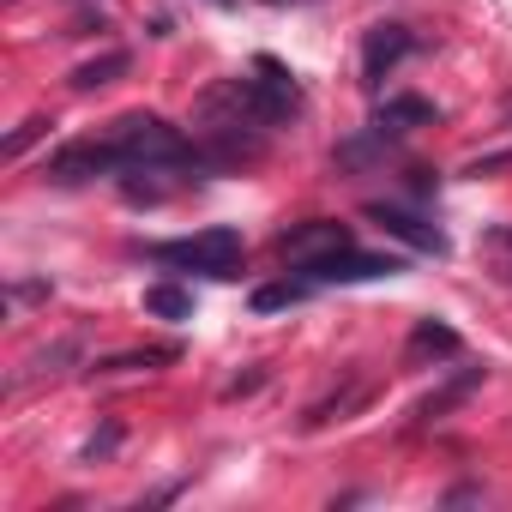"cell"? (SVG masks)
I'll use <instances>...</instances> for the list:
<instances>
[{
	"mask_svg": "<svg viewBox=\"0 0 512 512\" xmlns=\"http://www.w3.org/2000/svg\"><path fill=\"white\" fill-rule=\"evenodd\" d=\"M151 260H163V266H175V272L235 278V266H241V229H229V223H211V229H199V235H181V241H163V247H151Z\"/></svg>",
	"mask_w": 512,
	"mask_h": 512,
	"instance_id": "6da1fadb",
	"label": "cell"
},
{
	"mask_svg": "<svg viewBox=\"0 0 512 512\" xmlns=\"http://www.w3.org/2000/svg\"><path fill=\"white\" fill-rule=\"evenodd\" d=\"M97 175H121V151H115L109 133L67 139L61 151L43 157V181H55V187H79V181H97Z\"/></svg>",
	"mask_w": 512,
	"mask_h": 512,
	"instance_id": "7a4b0ae2",
	"label": "cell"
},
{
	"mask_svg": "<svg viewBox=\"0 0 512 512\" xmlns=\"http://www.w3.org/2000/svg\"><path fill=\"white\" fill-rule=\"evenodd\" d=\"M398 272H404V253H362V247L350 241V247L326 253V260L302 266L296 278H308V284L320 290V284H374V278H398Z\"/></svg>",
	"mask_w": 512,
	"mask_h": 512,
	"instance_id": "3957f363",
	"label": "cell"
},
{
	"mask_svg": "<svg viewBox=\"0 0 512 512\" xmlns=\"http://www.w3.org/2000/svg\"><path fill=\"white\" fill-rule=\"evenodd\" d=\"M247 97H253V109H260L272 127L302 115V85H296V73H290L284 61H272V55L253 61V73H247Z\"/></svg>",
	"mask_w": 512,
	"mask_h": 512,
	"instance_id": "277c9868",
	"label": "cell"
},
{
	"mask_svg": "<svg viewBox=\"0 0 512 512\" xmlns=\"http://www.w3.org/2000/svg\"><path fill=\"white\" fill-rule=\"evenodd\" d=\"M416 49H422V37H416L410 25H374V31L362 37V85L380 91V85L398 73V61H410Z\"/></svg>",
	"mask_w": 512,
	"mask_h": 512,
	"instance_id": "5b68a950",
	"label": "cell"
},
{
	"mask_svg": "<svg viewBox=\"0 0 512 512\" xmlns=\"http://www.w3.org/2000/svg\"><path fill=\"white\" fill-rule=\"evenodd\" d=\"M350 241H356L350 223H338V217H314V223H296V229L278 241V253H284V266H290V272H302V266L326 260V253H338V247H350Z\"/></svg>",
	"mask_w": 512,
	"mask_h": 512,
	"instance_id": "8992f818",
	"label": "cell"
},
{
	"mask_svg": "<svg viewBox=\"0 0 512 512\" xmlns=\"http://www.w3.org/2000/svg\"><path fill=\"white\" fill-rule=\"evenodd\" d=\"M368 217L386 229V235H398V241H410L416 253H446V235H440V223H428L416 205H368Z\"/></svg>",
	"mask_w": 512,
	"mask_h": 512,
	"instance_id": "52a82bcc",
	"label": "cell"
},
{
	"mask_svg": "<svg viewBox=\"0 0 512 512\" xmlns=\"http://www.w3.org/2000/svg\"><path fill=\"white\" fill-rule=\"evenodd\" d=\"M434 121H440V109H434L428 97H386L380 115H374V127L392 133V139H404V133H416V127H434Z\"/></svg>",
	"mask_w": 512,
	"mask_h": 512,
	"instance_id": "ba28073f",
	"label": "cell"
},
{
	"mask_svg": "<svg viewBox=\"0 0 512 512\" xmlns=\"http://www.w3.org/2000/svg\"><path fill=\"white\" fill-rule=\"evenodd\" d=\"M446 356H458V332L440 326V320H416V332L404 344V368H428V362H446Z\"/></svg>",
	"mask_w": 512,
	"mask_h": 512,
	"instance_id": "9c48e42d",
	"label": "cell"
},
{
	"mask_svg": "<svg viewBox=\"0 0 512 512\" xmlns=\"http://www.w3.org/2000/svg\"><path fill=\"white\" fill-rule=\"evenodd\" d=\"M482 374H488V368H458V374H452V380H446L440 392H428V398L416 404V416H422V422H440V416H446L452 404H464V398H470V392L482 386Z\"/></svg>",
	"mask_w": 512,
	"mask_h": 512,
	"instance_id": "30bf717a",
	"label": "cell"
},
{
	"mask_svg": "<svg viewBox=\"0 0 512 512\" xmlns=\"http://www.w3.org/2000/svg\"><path fill=\"white\" fill-rule=\"evenodd\" d=\"M127 67H133V55H127V49H109L103 61H85V67H73V91H97V85H115Z\"/></svg>",
	"mask_w": 512,
	"mask_h": 512,
	"instance_id": "8fae6325",
	"label": "cell"
},
{
	"mask_svg": "<svg viewBox=\"0 0 512 512\" xmlns=\"http://www.w3.org/2000/svg\"><path fill=\"white\" fill-rule=\"evenodd\" d=\"M145 314L151 320H193V296L181 284H151L145 290Z\"/></svg>",
	"mask_w": 512,
	"mask_h": 512,
	"instance_id": "7c38bea8",
	"label": "cell"
},
{
	"mask_svg": "<svg viewBox=\"0 0 512 512\" xmlns=\"http://www.w3.org/2000/svg\"><path fill=\"white\" fill-rule=\"evenodd\" d=\"M314 284L308 278H284V284H260L253 290V314H278V308H296Z\"/></svg>",
	"mask_w": 512,
	"mask_h": 512,
	"instance_id": "4fadbf2b",
	"label": "cell"
},
{
	"mask_svg": "<svg viewBox=\"0 0 512 512\" xmlns=\"http://www.w3.org/2000/svg\"><path fill=\"white\" fill-rule=\"evenodd\" d=\"M157 362H175V350H133V356H109V362H97V374H127V368H157Z\"/></svg>",
	"mask_w": 512,
	"mask_h": 512,
	"instance_id": "5bb4252c",
	"label": "cell"
},
{
	"mask_svg": "<svg viewBox=\"0 0 512 512\" xmlns=\"http://www.w3.org/2000/svg\"><path fill=\"white\" fill-rule=\"evenodd\" d=\"M43 133H49V121H43V115H31V121H25V127H19V133L7 139V145H0V157H7V163H13V157H25V151H31V145L43 139Z\"/></svg>",
	"mask_w": 512,
	"mask_h": 512,
	"instance_id": "9a60e30c",
	"label": "cell"
},
{
	"mask_svg": "<svg viewBox=\"0 0 512 512\" xmlns=\"http://www.w3.org/2000/svg\"><path fill=\"white\" fill-rule=\"evenodd\" d=\"M73 356H79V344H73V338H67V344H49V350H37V356H31V368H25V374H55V368H61V362H73Z\"/></svg>",
	"mask_w": 512,
	"mask_h": 512,
	"instance_id": "2e32d148",
	"label": "cell"
},
{
	"mask_svg": "<svg viewBox=\"0 0 512 512\" xmlns=\"http://www.w3.org/2000/svg\"><path fill=\"white\" fill-rule=\"evenodd\" d=\"M488 247L500 253V278L512 284V229H494V235H488Z\"/></svg>",
	"mask_w": 512,
	"mask_h": 512,
	"instance_id": "e0dca14e",
	"label": "cell"
},
{
	"mask_svg": "<svg viewBox=\"0 0 512 512\" xmlns=\"http://www.w3.org/2000/svg\"><path fill=\"white\" fill-rule=\"evenodd\" d=\"M115 440H121V428H103V434L85 446V458H103V452H115Z\"/></svg>",
	"mask_w": 512,
	"mask_h": 512,
	"instance_id": "ac0fdd59",
	"label": "cell"
}]
</instances>
